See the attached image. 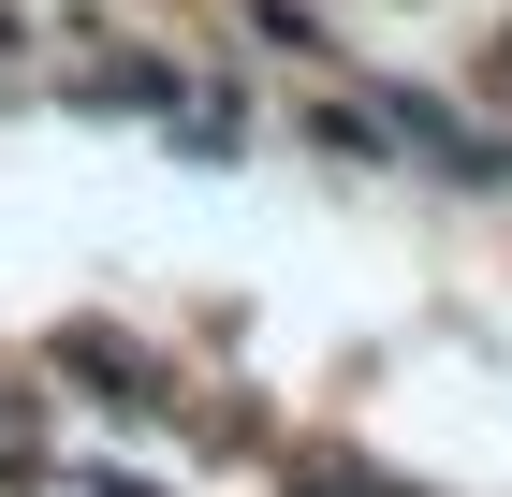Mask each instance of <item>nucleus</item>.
<instances>
[{"mask_svg": "<svg viewBox=\"0 0 512 497\" xmlns=\"http://www.w3.org/2000/svg\"><path fill=\"white\" fill-rule=\"evenodd\" d=\"M249 30H264L278 59H322V15H308V0H249Z\"/></svg>", "mask_w": 512, "mask_h": 497, "instance_id": "1", "label": "nucleus"}, {"mask_svg": "<svg viewBox=\"0 0 512 497\" xmlns=\"http://www.w3.org/2000/svg\"><path fill=\"white\" fill-rule=\"evenodd\" d=\"M498 74H512V44H498Z\"/></svg>", "mask_w": 512, "mask_h": 497, "instance_id": "2", "label": "nucleus"}, {"mask_svg": "<svg viewBox=\"0 0 512 497\" xmlns=\"http://www.w3.org/2000/svg\"><path fill=\"white\" fill-rule=\"evenodd\" d=\"M0 30H15V15H0Z\"/></svg>", "mask_w": 512, "mask_h": 497, "instance_id": "3", "label": "nucleus"}]
</instances>
